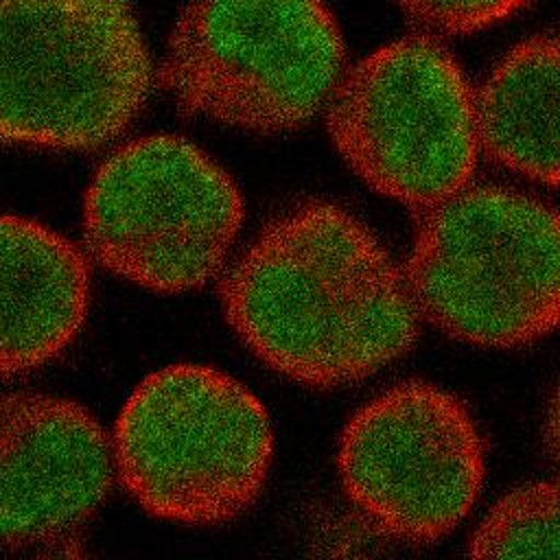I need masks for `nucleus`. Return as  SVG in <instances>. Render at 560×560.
Instances as JSON below:
<instances>
[{"mask_svg": "<svg viewBox=\"0 0 560 560\" xmlns=\"http://www.w3.org/2000/svg\"><path fill=\"white\" fill-rule=\"evenodd\" d=\"M542 435H545L547 453H549L551 462L556 464V468L560 470V381L556 383L551 398L547 402Z\"/></svg>", "mask_w": 560, "mask_h": 560, "instance_id": "14", "label": "nucleus"}, {"mask_svg": "<svg viewBox=\"0 0 560 560\" xmlns=\"http://www.w3.org/2000/svg\"><path fill=\"white\" fill-rule=\"evenodd\" d=\"M112 457L122 488L151 516L221 525L258 501L273 427L262 400L234 376L173 363L147 374L125 400Z\"/></svg>", "mask_w": 560, "mask_h": 560, "instance_id": "4", "label": "nucleus"}, {"mask_svg": "<svg viewBox=\"0 0 560 560\" xmlns=\"http://www.w3.org/2000/svg\"><path fill=\"white\" fill-rule=\"evenodd\" d=\"M346 68L343 33L326 0H188L160 81L190 116L282 133L326 109Z\"/></svg>", "mask_w": 560, "mask_h": 560, "instance_id": "5", "label": "nucleus"}, {"mask_svg": "<svg viewBox=\"0 0 560 560\" xmlns=\"http://www.w3.org/2000/svg\"><path fill=\"white\" fill-rule=\"evenodd\" d=\"M341 490L378 534L429 545L448 536L486 483V440L468 405L429 381L396 383L343 424Z\"/></svg>", "mask_w": 560, "mask_h": 560, "instance_id": "8", "label": "nucleus"}, {"mask_svg": "<svg viewBox=\"0 0 560 560\" xmlns=\"http://www.w3.org/2000/svg\"><path fill=\"white\" fill-rule=\"evenodd\" d=\"M153 77L136 0H0L2 144H109L142 112Z\"/></svg>", "mask_w": 560, "mask_h": 560, "instance_id": "3", "label": "nucleus"}, {"mask_svg": "<svg viewBox=\"0 0 560 560\" xmlns=\"http://www.w3.org/2000/svg\"><path fill=\"white\" fill-rule=\"evenodd\" d=\"M31 560H96V558L85 549H81L79 545H59L55 549L37 553Z\"/></svg>", "mask_w": 560, "mask_h": 560, "instance_id": "15", "label": "nucleus"}, {"mask_svg": "<svg viewBox=\"0 0 560 560\" xmlns=\"http://www.w3.org/2000/svg\"><path fill=\"white\" fill-rule=\"evenodd\" d=\"M243 217L238 184L208 151L184 136L147 133L94 168L81 210L83 249L133 287L188 293L223 273Z\"/></svg>", "mask_w": 560, "mask_h": 560, "instance_id": "6", "label": "nucleus"}, {"mask_svg": "<svg viewBox=\"0 0 560 560\" xmlns=\"http://www.w3.org/2000/svg\"><path fill=\"white\" fill-rule=\"evenodd\" d=\"M475 94L481 151L523 179L560 188V33L514 44Z\"/></svg>", "mask_w": 560, "mask_h": 560, "instance_id": "11", "label": "nucleus"}, {"mask_svg": "<svg viewBox=\"0 0 560 560\" xmlns=\"http://www.w3.org/2000/svg\"><path fill=\"white\" fill-rule=\"evenodd\" d=\"M324 114L339 158L381 197L422 212L470 184L477 94L435 35H402L361 57Z\"/></svg>", "mask_w": 560, "mask_h": 560, "instance_id": "7", "label": "nucleus"}, {"mask_svg": "<svg viewBox=\"0 0 560 560\" xmlns=\"http://www.w3.org/2000/svg\"><path fill=\"white\" fill-rule=\"evenodd\" d=\"M529 0H396L418 24L448 35L483 31L523 9Z\"/></svg>", "mask_w": 560, "mask_h": 560, "instance_id": "13", "label": "nucleus"}, {"mask_svg": "<svg viewBox=\"0 0 560 560\" xmlns=\"http://www.w3.org/2000/svg\"><path fill=\"white\" fill-rule=\"evenodd\" d=\"M219 300L260 363L322 389L359 383L405 357L422 322L383 241L330 201L273 217L223 269Z\"/></svg>", "mask_w": 560, "mask_h": 560, "instance_id": "1", "label": "nucleus"}, {"mask_svg": "<svg viewBox=\"0 0 560 560\" xmlns=\"http://www.w3.org/2000/svg\"><path fill=\"white\" fill-rule=\"evenodd\" d=\"M90 295L81 245L37 219L0 212V376L55 361L79 337Z\"/></svg>", "mask_w": 560, "mask_h": 560, "instance_id": "10", "label": "nucleus"}, {"mask_svg": "<svg viewBox=\"0 0 560 560\" xmlns=\"http://www.w3.org/2000/svg\"><path fill=\"white\" fill-rule=\"evenodd\" d=\"M112 444L81 402L0 396V545L28 547L79 529L112 486Z\"/></svg>", "mask_w": 560, "mask_h": 560, "instance_id": "9", "label": "nucleus"}, {"mask_svg": "<svg viewBox=\"0 0 560 560\" xmlns=\"http://www.w3.org/2000/svg\"><path fill=\"white\" fill-rule=\"evenodd\" d=\"M420 319L477 348L560 328V210L501 184H466L420 212L402 265Z\"/></svg>", "mask_w": 560, "mask_h": 560, "instance_id": "2", "label": "nucleus"}, {"mask_svg": "<svg viewBox=\"0 0 560 560\" xmlns=\"http://www.w3.org/2000/svg\"><path fill=\"white\" fill-rule=\"evenodd\" d=\"M468 560H560V479L499 497L472 529Z\"/></svg>", "mask_w": 560, "mask_h": 560, "instance_id": "12", "label": "nucleus"}]
</instances>
